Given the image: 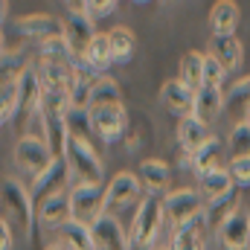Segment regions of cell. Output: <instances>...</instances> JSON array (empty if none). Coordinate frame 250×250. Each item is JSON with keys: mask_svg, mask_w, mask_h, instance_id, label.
Wrapping results in <instances>:
<instances>
[{"mask_svg": "<svg viewBox=\"0 0 250 250\" xmlns=\"http://www.w3.org/2000/svg\"><path fill=\"white\" fill-rule=\"evenodd\" d=\"M64 163L70 169V181L73 187H102V160L93 151L90 140H79L70 137L67 140V151H64Z\"/></svg>", "mask_w": 250, "mask_h": 250, "instance_id": "1", "label": "cell"}, {"mask_svg": "<svg viewBox=\"0 0 250 250\" xmlns=\"http://www.w3.org/2000/svg\"><path fill=\"white\" fill-rule=\"evenodd\" d=\"M0 201H3V221L18 224L29 239H35L38 221H35V204H32L29 189H23L15 178H3Z\"/></svg>", "mask_w": 250, "mask_h": 250, "instance_id": "2", "label": "cell"}, {"mask_svg": "<svg viewBox=\"0 0 250 250\" xmlns=\"http://www.w3.org/2000/svg\"><path fill=\"white\" fill-rule=\"evenodd\" d=\"M163 218H166L163 198H157V195H148V198H143V204L137 207V212H134V221H131V227H128L131 250H151V242L157 239Z\"/></svg>", "mask_w": 250, "mask_h": 250, "instance_id": "3", "label": "cell"}, {"mask_svg": "<svg viewBox=\"0 0 250 250\" xmlns=\"http://www.w3.org/2000/svg\"><path fill=\"white\" fill-rule=\"evenodd\" d=\"M12 157H15V166H18L21 172L32 175V181H35L38 175H44V172L53 166V160H56V154H53V148L47 146V140H44V137H35V134H23V137L15 143Z\"/></svg>", "mask_w": 250, "mask_h": 250, "instance_id": "4", "label": "cell"}, {"mask_svg": "<svg viewBox=\"0 0 250 250\" xmlns=\"http://www.w3.org/2000/svg\"><path fill=\"white\" fill-rule=\"evenodd\" d=\"M67 15H64V41L70 47V53L76 59H84L87 47L93 44L96 32H93V21L87 18L84 6L82 3H67Z\"/></svg>", "mask_w": 250, "mask_h": 250, "instance_id": "5", "label": "cell"}, {"mask_svg": "<svg viewBox=\"0 0 250 250\" xmlns=\"http://www.w3.org/2000/svg\"><path fill=\"white\" fill-rule=\"evenodd\" d=\"M143 204V184L134 172H120L114 175V181L105 189V212L117 218L120 209L128 207H140Z\"/></svg>", "mask_w": 250, "mask_h": 250, "instance_id": "6", "label": "cell"}, {"mask_svg": "<svg viewBox=\"0 0 250 250\" xmlns=\"http://www.w3.org/2000/svg\"><path fill=\"white\" fill-rule=\"evenodd\" d=\"M73 221L93 227L105 215V187H70Z\"/></svg>", "mask_w": 250, "mask_h": 250, "instance_id": "7", "label": "cell"}, {"mask_svg": "<svg viewBox=\"0 0 250 250\" xmlns=\"http://www.w3.org/2000/svg\"><path fill=\"white\" fill-rule=\"evenodd\" d=\"M163 209H166V218L175 227H181V224H187V221L207 212L204 209V195L195 192V189H175V192L163 195Z\"/></svg>", "mask_w": 250, "mask_h": 250, "instance_id": "8", "label": "cell"}, {"mask_svg": "<svg viewBox=\"0 0 250 250\" xmlns=\"http://www.w3.org/2000/svg\"><path fill=\"white\" fill-rule=\"evenodd\" d=\"M12 26L21 38H29L38 47L53 38H64V18H56V15H26V18H18Z\"/></svg>", "mask_w": 250, "mask_h": 250, "instance_id": "9", "label": "cell"}, {"mask_svg": "<svg viewBox=\"0 0 250 250\" xmlns=\"http://www.w3.org/2000/svg\"><path fill=\"white\" fill-rule=\"evenodd\" d=\"M67 184H73V181H70V169H67L64 157H56V160H53V166H50L44 175H38V178L32 181L29 195H32L35 209H38L44 201H50V198H56V195H64Z\"/></svg>", "mask_w": 250, "mask_h": 250, "instance_id": "10", "label": "cell"}, {"mask_svg": "<svg viewBox=\"0 0 250 250\" xmlns=\"http://www.w3.org/2000/svg\"><path fill=\"white\" fill-rule=\"evenodd\" d=\"M90 117H93V134H96L105 146H111V143L123 140L125 125H128V114H125L123 105L93 108V111H90Z\"/></svg>", "mask_w": 250, "mask_h": 250, "instance_id": "11", "label": "cell"}, {"mask_svg": "<svg viewBox=\"0 0 250 250\" xmlns=\"http://www.w3.org/2000/svg\"><path fill=\"white\" fill-rule=\"evenodd\" d=\"M90 233H93L96 250H131V239H128V233L123 230L120 218H114L108 212L90 227Z\"/></svg>", "mask_w": 250, "mask_h": 250, "instance_id": "12", "label": "cell"}, {"mask_svg": "<svg viewBox=\"0 0 250 250\" xmlns=\"http://www.w3.org/2000/svg\"><path fill=\"white\" fill-rule=\"evenodd\" d=\"M160 102L169 114H178L181 120L195 114V90H189L181 79H172L160 87Z\"/></svg>", "mask_w": 250, "mask_h": 250, "instance_id": "13", "label": "cell"}, {"mask_svg": "<svg viewBox=\"0 0 250 250\" xmlns=\"http://www.w3.org/2000/svg\"><path fill=\"white\" fill-rule=\"evenodd\" d=\"M99 76H102V73H96L84 59H76V62H73V79H70V105L87 108L90 90H93V84L99 82Z\"/></svg>", "mask_w": 250, "mask_h": 250, "instance_id": "14", "label": "cell"}, {"mask_svg": "<svg viewBox=\"0 0 250 250\" xmlns=\"http://www.w3.org/2000/svg\"><path fill=\"white\" fill-rule=\"evenodd\" d=\"M35 221L41 227H50V230H59L64 224L73 221V204H70V192L56 195L50 201H44L38 209H35Z\"/></svg>", "mask_w": 250, "mask_h": 250, "instance_id": "15", "label": "cell"}, {"mask_svg": "<svg viewBox=\"0 0 250 250\" xmlns=\"http://www.w3.org/2000/svg\"><path fill=\"white\" fill-rule=\"evenodd\" d=\"M218 239L227 250H250V212H236L218 227Z\"/></svg>", "mask_w": 250, "mask_h": 250, "instance_id": "16", "label": "cell"}, {"mask_svg": "<svg viewBox=\"0 0 250 250\" xmlns=\"http://www.w3.org/2000/svg\"><path fill=\"white\" fill-rule=\"evenodd\" d=\"M233 189H236V184H233V175H230V169H227V166L198 175V192L204 195V201H207V204H215V201L227 198Z\"/></svg>", "mask_w": 250, "mask_h": 250, "instance_id": "17", "label": "cell"}, {"mask_svg": "<svg viewBox=\"0 0 250 250\" xmlns=\"http://www.w3.org/2000/svg\"><path fill=\"white\" fill-rule=\"evenodd\" d=\"M209 59L224 67V73H233L242 64V41L236 35H212L209 38Z\"/></svg>", "mask_w": 250, "mask_h": 250, "instance_id": "18", "label": "cell"}, {"mask_svg": "<svg viewBox=\"0 0 250 250\" xmlns=\"http://www.w3.org/2000/svg\"><path fill=\"white\" fill-rule=\"evenodd\" d=\"M207 227H209L207 224V212L198 215V218H192V221H187V224H181V227H175L169 250H204Z\"/></svg>", "mask_w": 250, "mask_h": 250, "instance_id": "19", "label": "cell"}, {"mask_svg": "<svg viewBox=\"0 0 250 250\" xmlns=\"http://www.w3.org/2000/svg\"><path fill=\"white\" fill-rule=\"evenodd\" d=\"M212 140V134H209V125L201 123L195 114L192 117H184L181 125H178V143H181V148L187 151L189 157L204 146V143H209Z\"/></svg>", "mask_w": 250, "mask_h": 250, "instance_id": "20", "label": "cell"}, {"mask_svg": "<svg viewBox=\"0 0 250 250\" xmlns=\"http://www.w3.org/2000/svg\"><path fill=\"white\" fill-rule=\"evenodd\" d=\"M137 178H140L143 189H148V195H157L160 189L169 187L172 169H169V163H163V160H143L140 169H137Z\"/></svg>", "mask_w": 250, "mask_h": 250, "instance_id": "21", "label": "cell"}, {"mask_svg": "<svg viewBox=\"0 0 250 250\" xmlns=\"http://www.w3.org/2000/svg\"><path fill=\"white\" fill-rule=\"evenodd\" d=\"M53 233H56V245H62L64 250H96L93 233H90V227H84V224L70 221V224H64L59 230H53Z\"/></svg>", "mask_w": 250, "mask_h": 250, "instance_id": "22", "label": "cell"}, {"mask_svg": "<svg viewBox=\"0 0 250 250\" xmlns=\"http://www.w3.org/2000/svg\"><path fill=\"white\" fill-rule=\"evenodd\" d=\"M221 111H224V93H221V87H201L195 93V117L201 123L209 125L215 117H221Z\"/></svg>", "mask_w": 250, "mask_h": 250, "instance_id": "23", "label": "cell"}, {"mask_svg": "<svg viewBox=\"0 0 250 250\" xmlns=\"http://www.w3.org/2000/svg\"><path fill=\"white\" fill-rule=\"evenodd\" d=\"M239 23V6L233 0H218L212 3V12H209V26H212V35H233Z\"/></svg>", "mask_w": 250, "mask_h": 250, "instance_id": "24", "label": "cell"}, {"mask_svg": "<svg viewBox=\"0 0 250 250\" xmlns=\"http://www.w3.org/2000/svg\"><path fill=\"white\" fill-rule=\"evenodd\" d=\"M204 64H207V56L198 53V50H189L181 59V76L178 79L187 84L189 90H195V93L204 87Z\"/></svg>", "mask_w": 250, "mask_h": 250, "instance_id": "25", "label": "cell"}, {"mask_svg": "<svg viewBox=\"0 0 250 250\" xmlns=\"http://www.w3.org/2000/svg\"><path fill=\"white\" fill-rule=\"evenodd\" d=\"M108 105H123V90L111 76H99V82L90 90L87 108L93 111V108H108Z\"/></svg>", "mask_w": 250, "mask_h": 250, "instance_id": "26", "label": "cell"}, {"mask_svg": "<svg viewBox=\"0 0 250 250\" xmlns=\"http://www.w3.org/2000/svg\"><path fill=\"white\" fill-rule=\"evenodd\" d=\"M224 148H221V140H209V143H204L195 154H192V169H195V175H204V172H212V169H221L224 163Z\"/></svg>", "mask_w": 250, "mask_h": 250, "instance_id": "27", "label": "cell"}, {"mask_svg": "<svg viewBox=\"0 0 250 250\" xmlns=\"http://www.w3.org/2000/svg\"><path fill=\"white\" fill-rule=\"evenodd\" d=\"M224 111H230V114H236V117H248L250 114V76H245L242 82H236L230 90H227V96H224Z\"/></svg>", "mask_w": 250, "mask_h": 250, "instance_id": "28", "label": "cell"}, {"mask_svg": "<svg viewBox=\"0 0 250 250\" xmlns=\"http://www.w3.org/2000/svg\"><path fill=\"white\" fill-rule=\"evenodd\" d=\"M84 62L90 64L96 73H108V67L114 64V53H111V41H108V32L105 35H96L93 38V44L87 47V53H84Z\"/></svg>", "mask_w": 250, "mask_h": 250, "instance_id": "29", "label": "cell"}, {"mask_svg": "<svg viewBox=\"0 0 250 250\" xmlns=\"http://www.w3.org/2000/svg\"><path fill=\"white\" fill-rule=\"evenodd\" d=\"M64 123H67V134H70V137L90 140V134H93V117H90V108H76V105H70L67 114H64Z\"/></svg>", "mask_w": 250, "mask_h": 250, "instance_id": "30", "label": "cell"}, {"mask_svg": "<svg viewBox=\"0 0 250 250\" xmlns=\"http://www.w3.org/2000/svg\"><path fill=\"white\" fill-rule=\"evenodd\" d=\"M111 41V53H114V64H125L134 56V32L128 26H114L108 32Z\"/></svg>", "mask_w": 250, "mask_h": 250, "instance_id": "31", "label": "cell"}, {"mask_svg": "<svg viewBox=\"0 0 250 250\" xmlns=\"http://www.w3.org/2000/svg\"><path fill=\"white\" fill-rule=\"evenodd\" d=\"M239 212V189H233L227 198H221V201H215V204H209L207 207V224H212L215 230L230 218V215H236Z\"/></svg>", "mask_w": 250, "mask_h": 250, "instance_id": "32", "label": "cell"}, {"mask_svg": "<svg viewBox=\"0 0 250 250\" xmlns=\"http://www.w3.org/2000/svg\"><path fill=\"white\" fill-rule=\"evenodd\" d=\"M32 64L23 59L21 50H3V59H0V73H3V82H18Z\"/></svg>", "mask_w": 250, "mask_h": 250, "instance_id": "33", "label": "cell"}, {"mask_svg": "<svg viewBox=\"0 0 250 250\" xmlns=\"http://www.w3.org/2000/svg\"><path fill=\"white\" fill-rule=\"evenodd\" d=\"M38 56H41V64H73V59H76L64 38H53V41L41 44Z\"/></svg>", "mask_w": 250, "mask_h": 250, "instance_id": "34", "label": "cell"}, {"mask_svg": "<svg viewBox=\"0 0 250 250\" xmlns=\"http://www.w3.org/2000/svg\"><path fill=\"white\" fill-rule=\"evenodd\" d=\"M227 151L233 154V160L250 157V125L245 120H239V123L233 125V131L227 137Z\"/></svg>", "mask_w": 250, "mask_h": 250, "instance_id": "35", "label": "cell"}, {"mask_svg": "<svg viewBox=\"0 0 250 250\" xmlns=\"http://www.w3.org/2000/svg\"><path fill=\"white\" fill-rule=\"evenodd\" d=\"M224 67L215 62V59H209L207 56V64H204V87H221V82H224Z\"/></svg>", "mask_w": 250, "mask_h": 250, "instance_id": "36", "label": "cell"}, {"mask_svg": "<svg viewBox=\"0 0 250 250\" xmlns=\"http://www.w3.org/2000/svg\"><path fill=\"white\" fill-rule=\"evenodd\" d=\"M230 175H233V184L236 187H250V157H239V160H230Z\"/></svg>", "mask_w": 250, "mask_h": 250, "instance_id": "37", "label": "cell"}, {"mask_svg": "<svg viewBox=\"0 0 250 250\" xmlns=\"http://www.w3.org/2000/svg\"><path fill=\"white\" fill-rule=\"evenodd\" d=\"M82 6H84V12H87L90 21H93V18H108V15L117 12V3H114V0H84Z\"/></svg>", "mask_w": 250, "mask_h": 250, "instance_id": "38", "label": "cell"}, {"mask_svg": "<svg viewBox=\"0 0 250 250\" xmlns=\"http://www.w3.org/2000/svg\"><path fill=\"white\" fill-rule=\"evenodd\" d=\"M12 248H15L12 224H9V221H0V250H12Z\"/></svg>", "mask_w": 250, "mask_h": 250, "instance_id": "39", "label": "cell"}, {"mask_svg": "<svg viewBox=\"0 0 250 250\" xmlns=\"http://www.w3.org/2000/svg\"><path fill=\"white\" fill-rule=\"evenodd\" d=\"M47 250H64V248H62V245H50Z\"/></svg>", "mask_w": 250, "mask_h": 250, "instance_id": "40", "label": "cell"}, {"mask_svg": "<svg viewBox=\"0 0 250 250\" xmlns=\"http://www.w3.org/2000/svg\"><path fill=\"white\" fill-rule=\"evenodd\" d=\"M245 123H248V125H250V114H248V117H245Z\"/></svg>", "mask_w": 250, "mask_h": 250, "instance_id": "41", "label": "cell"}, {"mask_svg": "<svg viewBox=\"0 0 250 250\" xmlns=\"http://www.w3.org/2000/svg\"><path fill=\"white\" fill-rule=\"evenodd\" d=\"M151 250H157V248H151Z\"/></svg>", "mask_w": 250, "mask_h": 250, "instance_id": "42", "label": "cell"}]
</instances>
